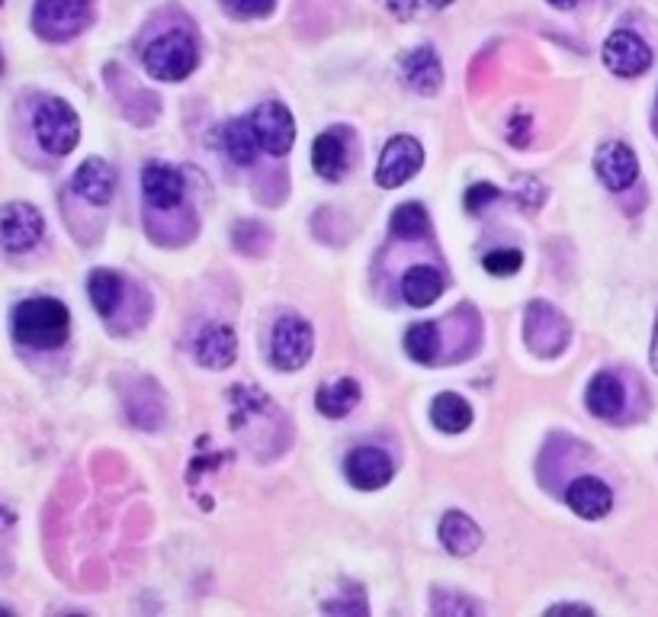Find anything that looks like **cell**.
Here are the masks:
<instances>
[{
  "label": "cell",
  "mask_w": 658,
  "mask_h": 617,
  "mask_svg": "<svg viewBox=\"0 0 658 617\" xmlns=\"http://www.w3.org/2000/svg\"><path fill=\"white\" fill-rule=\"evenodd\" d=\"M145 68L155 81H184L196 68V42L187 32H165L145 49Z\"/></svg>",
  "instance_id": "277c9868"
},
{
  "label": "cell",
  "mask_w": 658,
  "mask_h": 617,
  "mask_svg": "<svg viewBox=\"0 0 658 617\" xmlns=\"http://www.w3.org/2000/svg\"><path fill=\"white\" fill-rule=\"evenodd\" d=\"M440 543L453 557H469L482 547V531L463 511H446L443 521H440Z\"/></svg>",
  "instance_id": "ac0fdd59"
},
{
  "label": "cell",
  "mask_w": 658,
  "mask_h": 617,
  "mask_svg": "<svg viewBox=\"0 0 658 617\" xmlns=\"http://www.w3.org/2000/svg\"><path fill=\"white\" fill-rule=\"evenodd\" d=\"M566 502L576 511L578 518L598 521L610 508H613V492L610 486L595 477H578L569 489H566Z\"/></svg>",
  "instance_id": "9a60e30c"
},
{
  "label": "cell",
  "mask_w": 658,
  "mask_h": 617,
  "mask_svg": "<svg viewBox=\"0 0 658 617\" xmlns=\"http://www.w3.org/2000/svg\"><path fill=\"white\" fill-rule=\"evenodd\" d=\"M549 3H552V7H559V10H572L578 0H549Z\"/></svg>",
  "instance_id": "d590c367"
},
{
  "label": "cell",
  "mask_w": 658,
  "mask_h": 617,
  "mask_svg": "<svg viewBox=\"0 0 658 617\" xmlns=\"http://www.w3.org/2000/svg\"><path fill=\"white\" fill-rule=\"evenodd\" d=\"M421 165H424L421 141L412 139V136H395L383 148V158H380V168H376V184L389 187V190L402 187L409 177L421 170Z\"/></svg>",
  "instance_id": "ba28073f"
},
{
  "label": "cell",
  "mask_w": 658,
  "mask_h": 617,
  "mask_svg": "<svg viewBox=\"0 0 658 617\" xmlns=\"http://www.w3.org/2000/svg\"><path fill=\"white\" fill-rule=\"evenodd\" d=\"M543 203V187H540V180H523V206H530V209H537Z\"/></svg>",
  "instance_id": "1f68e13d"
},
{
  "label": "cell",
  "mask_w": 658,
  "mask_h": 617,
  "mask_svg": "<svg viewBox=\"0 0 658 617\" xmlns=\"http://www.w3.org/2000/svg\"><path fill=\"white\" fill-rule=\"evenodd\" d=\"M357 402H360L357 380H347V376H344V380H337V383L322 386L318 395H315L318 412H322V415H328V419H344Z\"/></svg>",
  "instance_id": "603a6c76"
},
{
  "label": "cell",
  "mask_w": 658,
  "mask_h": 617,
  "mask_svg": "<svg viewBox=\"0 0 658 617\" xmlns=\"http://www.w3.org/2000/svg\"><path fill=\"white\" fill-rule=\"evenodd\" d=\"M603 65L620 78H639L652 65V49L630 29H617L603 42Z\"/></svg>",
  "instance_id": "30bf717a"
},
{
  "label": "cell",
  "mask_w": 658,
  "mask_h": 617,
  "mask_svg": "<svg viewBox=\"0 0 658 617\" xmlns=\"http://www.w3.org/2000/svg\"><path fill=\"white\" fill-rule=\"evenodd\" d=\"M385 3H389V10H392L395 17H402V20L414 17V10H418V0H385Z\"/></svg>",
  "instance_id": "d6a6232c"
},
{
  "label": "cell",
  "mask_w": 658,
  "mask_h": 617,
  "mask_svg": "<svg viewBox=\"0 0 658 617\" xmlns=\"http://www.w3.org/2000/svg\"><path fill=\"white\" fill-rule=\"evenodd\" d=\"M228 13L242 17V20H257V17H267L276 7V0H222Z\"/></svg>",
  "instance_id": "f1b7e54d"
},
{
  "label": "cell",
  "mask_w": 658,
  "mask_h": 617,
  "mask_svg": "<svg viewBox=\"0 0 658 617\" xmlns=\"http://www.w3.org/2000/svg\"><path fill=\"white\" fill-rule=\"evenodd\" d=\"M492 199H498V187L494 184H475V187H469L467 209L469 213H482Z\"/></svg>",
  "instance_id": "f546056e"
},
{
  "label": "cell",
  "mask_w": 658,
  "mask_h": 617,
  "mask_svg": "<svg viewBox=\"0 0 658 617\" xmlns=\"http://www.w3.org/2000/svg\"><path fill=\"white\" fill-rule=\"evenodd\" d=\"M595 168H598V177L610 190H627L632 180L639 177V161H636L630 145H623V141L601 145L598 158H595Z\"/></svg>",
  "instance_id": "7c38bea8"
},
{
  "label": "cell",
  "mask_w": 658,
  "mask_h": 617,
  "mask_svg": "<svg viewBox=\"0 0 658 617\" xmlns=\"http://www.w3.org/2000/svg\"><path fill=\"white\" fill-rule=\"evenodd\" d=\"M0 615H13V608H7V605H0Z\"/></svg>",
  "instance_id": "74e56055"
},
{
  "label": "cell",
  "mask_w": 658,
  "mask_h": 617,
  "mask_svg": "<svg viewBox=\"0 0 658 617\" xmlns=\"http://www.w3.org/2000/svg\"><path fill=\"white\" fill-rule=\"evenodd\" d=\"M42 213L29 203H10L0 209V245L7 252L23 254L29 248H36L42 242Z\"/></svg>",
  "instance_id": "52a82bcc"
},
{
  "label": "cell",
  "mask_w": 658,
  "mask_h": 617,
  "mask_svg": "<svg viewBox=\"0 0 658 617\" xmlns=\"http://www.w3.org/2000/svg\"><path fill=\"white\" fill-rule=\"evenodd\" d=\"M508 141L518 145V148L530 145V112H518V116L508 123Z\"/></svg>",
  "instance_id": "4dcf8cb0"
},
{
  "label": "cell",
  "mask_w": 658,
  "mask_h": 617,
  "mask_svg": "<svg viewBox=\"0 0 658 617\" xmlns=\"http://www.w3.org/2000/svg\"><path fill=\"white\" fill-rule=\"evenodd\" d=\"M440 293H443V277L428 264H418L402 277V296L409 306H431L434 300H440Z\"/></svg>",
  "instance_id": "7402d4cb"
},
{
  "label": "cell",
  "mask_w": 658,
  "mask_h": 617,
  "mask_svg": "<svg viewBox=\"0 0 658 617\" xmlns=\"http://www.w3.org/2000/svg\"><path fill=\"white\" fill-rule=\"evenodd\" d=\"M344 473L360 492H373V489H383L392 479V460L380 448H357L347 453Z\"/></svg>",
  "instance_id": "8fae6325"
},
{
  "label": "cell",
  "mask_w": 658,
  "mask_h": 617,
  "mask_svg": "<svg viewBox=\"0 0 658 617\" xmlns=\"http://www.w3.org/2000/svg\"><path fill=\"white\" fill-rule=\"evenodd\" d=\"M94 17V0H36L32 27L49 42L75 39Z\"/></svg>",
  "instance_id": "3957f363"
},
{
  "label": "cell",
  "mask_w": 658,
  "mask_h": 617,
  "mask_svg": "<svg viewBox=\"0 0 658 617\" xmlns=\"http://www.w3.org/2000/svg\"><path fill=\"white\" fill-rule=\"evenodd\" d=\"M0 75H3V56H0Z\"/></svg>",
  "instance_id": "f35d334b"
},
{
  "label": "cell",
  "mask_w": 658,
  "mask_h": 617,
  "mask_svg": "<svg viewBox=\"0 0 658 617\" xmlns=\"http://www.w3.org/2000/svg\"><path fill=\"white\" fill-rule=\"evenodd\" d=\"M75 194H81L87 203L94 206H107L116 190V170H112L110 161L104 158H87L78 174H75Z\"/></svg>",
  "instance_id": "2e32d148"
},
{
  "label": "cell",
  "mask_w": 658,
  "mask_h": 617,
  "mask_svg": "<svg viewBox=\"0 0 658 617\" xmlns=\"http://www.w3.org/2000/svg\"><path fill=\"white\" fill-rule=\"evenodd\" d=\"M141 194L148 199V206L170 213L174 206H180L184 199V174L174 170L170 165H148L141 170Z\"/></svg>",
  "instance_id": "4fadbf2b"
},
{
  "label": "cell",
  "mask_w": 658,
  "mask_h": 617,
  "mask_svg": "<svg viewBox=\"0 0 658 617\" xmlns=\"http://www.w3.org/2000/svg\"><path fill=\"white\" fill-rule=\"evenodd\" d=\"M591 415L598 419H617L627 405V393H623V383L613 376V373H598L588 386V395H585Z\"/></svg>",
  "instance_id": "ffe728a7"
},
{
  "label": "cell",
  "mask_w": 658,
  "mask_h": 617,
  "mask_svg": "<svg viewBox=\"0 0 658 617\" xmlns=\"http://www.w3.org/2000/svg\"><path fill=\"white\" fill-rule=\"evenodd\" d=\"M549 615H581V617H588V615H595L588 605H556V608H549Z\"/></svg>",
  "instance_id": "836d02e7"
},
{
  "label": "cell",
  "mask_w": 658,
  "mask_h": 617,
  "mask_svg": "<svg viewBox=\"0 0 658 617\" xmlns=\"http://www.w3.org/2000/svg\"><path fill=\"white\" fill-rule=\"evenodd\" d=\"M251 126H254V133H257L264 151H271V155H286V151L293 148L296 123H293V112L286 110L283 104L267 100V104L254 107V112H251Z\"/></svg>",
  "instance_id": "9c48e42d"
},
{
  "label": "cell",
  "mask_w": 658,
  "mask_h": 617,
  "mask_svg": "<svg viewBox=\"0 0 658 617\" xmlns=\"http://www.w3.org/2000/svg\"><path fill=\"white\" fill-rule=\"evenodd\" d=\"M431 419H434L440 431L460 434V431H467L469 424H472V409H469V402L463 395L440 393L434 399V405H431Z\"/></svg>",
  "instance_id": "cb8c5ba5"
},
{
  "label": "cell",
  "mask_w": 658,
  "mask_h": 617,
  "mask_svg": "<svg viewBox=\"0 0 658 617\" xmlns=\"http://www.w3.org/2000/svg\"><path fill=\"white\" fill-rule=\"evenodd\" d=\"M68 332H71V315H68V306L58 300L39 296L13 308V337L27 347H36V351L61 347L68 341Z\"/></svg>",
  "instance_id": "6da1fadb"
},
{
  "label": "cell",
  "mask_w": 658,
  "mask_h": 617,
  "mask_svg": "<svg viewBox=\"0 0 658 617\" xmlns=\"http://www.w3.org/2000/svg\"><path fill=\"white\" fill-rule=\"evenodd\" d=\"M193 354L209 370H225L238 354V337L228 325H206L193 341Z\"/></svg>",
  "instance_id": "5bb4252c"
},
{
  "label": "cell",
  "mask_w": 658,
  "mask_h": 617,
  "mask_svg": "<svg viewBox=\"0 0 658 617\" xmlns=\"http://www.w3.org/2000/svg\"><path fill=\"white\" fill-rule=\"evenodd\" d=\"M312 165L325 180H341L347 168V148H344V129H334L315 139L312 148Z\"/></svg>",
  "instance_id": "44dd1931"
},
{
  "label": "cell",
  "mask_w": 658,
  "mask_h": 617,
  "mask_svg": "<svg viewBox=\"0 0 658 617\" xmlns=\"http://www.w3.org/2000/svg\"><path fill=\"white\" fill-rule=\"evenodd\" d=\"M222 148L225 155L235 161V165H254L257 161V151H261V139L251 126V116H242V119H232L228 126H222L219 133Z\"/></svg>",
  "instance_id": "d6986e66"
},
{
  "label": "cell",
  "mask_w": 658,
  "mask_h": 617,
  "mask_svg": "<svg viewBox=\"0 0 658 617\" xmlns=\"http://www.w3.org/2000/svg\"><path fill=\"white\" fill-rule=\"evenodd\" d=\"M405 351H409V358H412L414 364H434L440 351L438 329H434L431 322H418V325H412L409 335H405Z\"/></svg>",
  "instance_id": "484cf974"
},
{
  "label": "cell",
  "mask_w": 658,
  "mask_h": 617,
  "mask_svg": "<svg viewBox=\"0 0 658 617\" xmlns=\"http://www.w3.org/2000/svg\"><path fill=\"white\" fill-rule=\"evenodd\" d=\"M87 290H90V303H94V308H97L104 319H110L112 312H116V306H119V300H122V277H119L116 271L100 267V271L90 274Z\"/></svg>",
  "instance_id": "d4e9b609"
},
{
  "label": "cell",
  "mask_w": 658,
  "mask_h": 617,
  "mask_svg": "<svg viewBox=\"0 0 658 617\" xmlns=\"http://www.w3.org/2000/svg\"><path fill=\"white\" fill-rule=\"evenodd\" d=\"M0 3H3V0H0Z\"/></svg>",
  "instance_id": "ab89813d"
},
{
  "label": "cell",
  "mask_w": 658,
  "mask_h": 617,
  "mask_svg": "<svg viewBox=\"0 0 658 617\" xmlns=\"http://www.w3.org/2000/svg\"><path fill=\"white\" fill-rule=\"evenodd\" d=\"M402 75H405V85L418 90V94H424V97L438 94L440 81H443V68H440L438 52L428 49V46L409 52V56L402 58Z\"/></svg>",
  "instance_id": "e0dca14e"
},
{
  "label": "cell",
  "mask_w": 658,
  "mask_h": 617,
  "mask_svg": "<svg viewBox=\"0 0 658 617\" xmlns=\"http://www.w3.org/2000/svg\"><path fill=\"white\" fill-rule=\"evenodd\" d=\"M566 344H569V322L562 319V312L543 300L530 303L527 306V347L537 358L552 361L562 354Z\"/></svg>",
  "instance_id": "5b68a950"
},
{
  "label": "cell",
  "mask_w": 658,
  "mask_h": 617,
  "mask_svg": "<svg viewBox=\"0 0 658 617\" xmlns=\"http://www.w3.org/2000/svg\"><path fill=\"white\" fill-rule=\"evenodd\" d=\"M485 271L494 274V277H511V274H518L523 264V254L521 252H511V248H501V252L485 254Z\"/></svg>",
  "instance_id": "83f0119b"
},
{
  "label": "cell",
  "mask_w": 658,
  "mask_h": 617,
  "mask_svg": "<svg viewBox=\"0 0 658 617\" xmlns=\"http://www.w3.org/2000/svg\"><path fill=\"white\" fill-rule=\"evenodd\" d=\"M649 361H652V370L658 373V322H656V337H652V351H649Z\"/></svg>",
  "instance_id": "e575fe53"
},
{
  "label": "cell",
  "mask_w": 658,
  "mask_h": 617,
  "mask_svg": "<svg viewBox=\"0 0 658 617\" xmlns=\"http://www.w3.org/2000/svg\"><path fill=\"white\" fill-rule=\"evenodd\" d=\"M428 3H431V7H434V10H443V7H450V3H453V0H428Z\"/></svg>",
  "instance_id": "8d00e7d4"
},
{
  "label": "cell",
  "mask_w": 658,
  "mask_h": 617,
  "mask_svg": "<svg viewBox=\"0 0 658 617\" xmlns=\"http://www.w3.org/2000/svg\"><path fill=\"white\" fill-rule=\"evenodd\" d=\"M32 126H36V139L49 155H68V151H75V145L81 139L78 112L58 97H49L36 107Z\"/></svg>",
  "instance_id": "7a4b0ae2"
},
{
  "label": "cell",
  "mask_w": 658,
  "mask_h": 617,
  "mask_svg": "<svg viewBox=\"0 0 658 617\" xmlns=\"http://www.w3.org/2000/svg\"><path fill=\"white\" fill-rule=\"evenodd\" d=\"M428 213H424V206L421 203H402L399 209H395V216H392V235L395 238H421V235H428Z\"/></svg>",
  "instance_id": "4316f807"
},
{
  "label": "cell",
  "mask_w": 658,
  "mask_h": 617,
  "mask_svg": "<svg viewBox=\"0 0 658 617\" xmlns=\"http://www.w3.org/2000/svg\"><path fill=\"white\" fill-rule=\"evenodd\" d=\"M271 358L279 370H299L312 358V329L299 315H279L271 337Z\"/></svg>",
  "instance_id": "8992f818"
}]
</instances>
